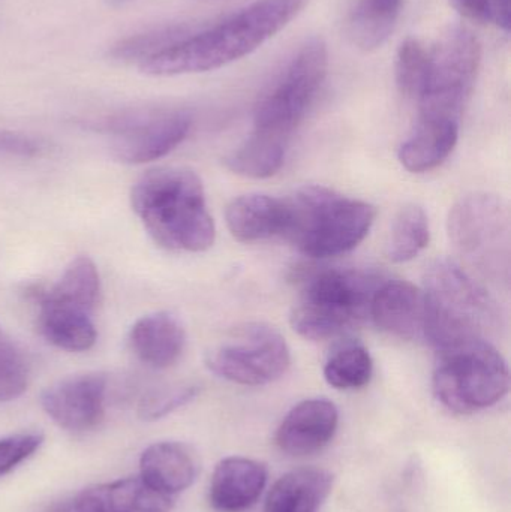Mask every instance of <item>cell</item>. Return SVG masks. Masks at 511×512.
<instances>
[{
    "label": "cell",
    "instance_id": "6da1fadb",
    "mask_svg": "<svg viewBox=\"0 0 511 512\" xmlns=\"http://www.w3.org/2000/svg\"><path fill=\"white\" fill-rule=\"evenodd\" d=\"M308 2L255 0L221 23L195 30L138 68L150 77H177L224 68L278 35Z\"/></svg>",
    "mask_w": 511,
    "mask_h": 512
},
{
    "label": "cell",
    "instance_id": "7a4b0ae2",
    "mask_svg": "<svg viewBox=\"0 0 511 512\" xmlns=\"http://www.w3.org/2000/svg\"><path fill=\"white\" fill-rule=\"evenodd\" d=\"M131 204L149 236L167 251L200 254L215 243L203 182L188 168L147 171L132 188Z\"/></svg>",
    "mask_w": 511,
    "mask_h": 512
},
{
    "label": "cell",
    "instance_id": "3957f363",
    "mask_svg": "<svg viewBox=\"0 0 511 512\" xmlns=\"http://www.w3.org/2000/svg\"><path fill=\"white\" fill-rule=\"evenodd\" d=\"M425 330L437 352L497 336L503 316L497 301L458 262L437 259L423 280Z\"/></svg>",
    "mask_w": 511,
    "mask_h": 512
},
{
    "label": "cell",
    "instance_id": "277c9868",
    "mask_svg": "<svg viewBox=\"0 0 511 512\" xmlns=\"http://www.w3.org/2000/svg\"><path fill=\"white\" fill-rule=\"evenodd\" d=\"M386 280L359 268L323 267L303 280L291 310L294 331L309 340L342 336L369 318L372 298Z\"/></svg>",
    "mask_w": 511,
    "mask_h": 512
},
{
    "label": "cell",
    "instance_id": "5b68a950",
    "mask_svg": "<svg viewBox=\"0 0 511 512\" xmlns=\"http://www.w3.org/2000/svg\"><path fill=\"white\" fill-rule=\"evenodd\" d=\"M285 239L314 259L353 251L371 231L375 207L324 186H305L287 198Z\"/></svg>",
    "mask_w": 511,
    "mask_h": 512
},
{
    "label": "cell",
    "instance_id": "8992f818",
    "mask_svg": "<svg viewBox=\"0 0 511 512\" xmlns=\"http://www.w3.org/2000/svg\"><path fill=\"white\" fill-rule=\"evenodd\" d=\"M329 69V51L323 39H308L288 60L278 77L258 98L252 134L290 143L320 93Z\"/></svg>",
    "mask_w": 511,
    "mask_h": 512
},
{
    "label": "cell",
    "instance_id": "52a82bcc",
    "mask_svg": "<svg viewBox=\"0 0 511 512\" xmlns=\"http://www.w3.org/2000/svg\"><path fill=\"white\" fill-rule=\"evenodd\" d=\"M511 218L503 198L465 195L450 210L449 236L456 252L492 285L509 288Z\"/></svg>",
    "mask_w": 511,
    "mask_h": 512
},
{
    "label": "cell",
    "instance_id": "ba28073f",
    "mask_svg": "<svg viewBox=\"0 0 511 512\" xmlns=\"http://www.w3.org/2000/svg\"><path fill=\"white\" fill-rule=\"evenodd\" d=\"M432 385L435 396L449 411L474 414L507 396L509 366L492 342L465 343L438 352Z\"/></svg>",
    "mask_w": 511,
    "mask_h": 512
},
{
    "label": "cell",
    "instance_id": "9c48e42d",
    "mask_svg": "<svg viewBox=\"0 0 511 512\" xmlns=\"http://www.w3.org/2000/svg\"><path fill=\"white\" fill-rule=\"evenodd\" d=\"M482 65V45L467 27L447 29L429 48L425 89L420 95V116L461 122Z\"/></svg>",
    "mask_w": 511,
    "mask_h": 512
},
{
    "label": "cell",
    "instance_id": "30bf717a",
    "mask_svg": "<svg viewBox=\"0 0 511 512\" xmlns=\"http://www.w3.org/2000/svg\"><path fill=\"white\" fill-rule=\"evenodd\" d=\"M206 364L210 372L225 381L260 387L287 373L291 354L278 330L261 322H249L234 328L224 342L210 349Z\"/></svg>",
    "mask_w": 511,
    "mask_h": 512
},
{
    "label": "cell",
    "instance_id": "8fae6325",
    "mask_svg": "<svg viewBox=\"0 0 511 512\" xmlns=\"http://www.w3.org/2000/svg\"><path fill=\"white\" fill-rule=\"evenodd\" d=\"M192 128L182 108H144L108 117L99 125L113 137V152L126 164H147L173 152Z\"/></svg>",
    "mask_w": 511,
    "mask_h": 512
},
{
    "label": "cell",
    "instance_id": "7c38bea8",
    "mask_svg": "<svg viewBox=\"0 0 511 512\" xmlns=\"http://www.w3.org/2000/svg\"><path fill=\"white\" fill-rule=\"evenodd\" d=\"M107 385V376L102 373L68 376L45 388L42 409L68 432H89L104 420Z\"/></svg>",
    "mask_w": 511,
    "mask_h": 512
},
{
    "label": "cell",
    "instance_id": "4fadbf2b",
    "mask_svg": "<svg viewBox=\"0 0 511 512\" xmlns=\"http://www.w3.org/2000/svg\"><path fill=\"white\" fill-rule=\"evenodd\" d=\"M339 412L327 399H308L297 403L279 424L276 445L291 457L320 453L335 438Z\"/></svg>",
    "mask_w": 511,
    "mask_h": 512
},
{
    "label": "cell",
    "instance_id": "5bb4252c",
    "mask_svg": "<svg viewBox=\"0 0 511 512\" xmlns=\"http://www.w3.org/2000/svg\"><path fill=\"white\" fill-rule=\"evenodd\" d=\"M369 318L380 330L399 339L413 340L423 337V292L405 280L386 279L372 298Z\"/></svg>",
    "mask_w": 511,
    "mask_h": 512
},
{
    "label": "cell",
    "instance_id": "9a60e30c",
    "mask_svg": "<svg viewBox=\"0 0 511 512\" xmlns=\"http://www.w3.org/2000/svg\"><path fill=\"white\" fill-rule=\"evenodd\" d=\"M267 468L257 460L227 457L216 465L209 487V501L218 512L251 510L263 495Z\"/></svg>",
    "mask_w": 511,
    "mask_h": 512
},
{
    "label": "cell",
    "instance_id": "2e32d148",
    "mask_svg": "<svg viewBox=\"0 0 511 512\" xmlns=\"http://www.w3.org/2000/svg\"><path fill=\"white\" fill-rule=\"evenodd\" d=\"M173 504V496L158 492L141 477L89 487L74 499L77 512H170Z\"/></svg>",
    "mask_w": 511,
    "mask_h": 512
},
{
    "label": "cell",
    "instance_id": "e0dca14e",
    "mask_svg": "<svg viewBox=\"0 0 511 512\" xmlns=\"http://www.w3.org/2000/svg\"><path fill=\"white\" fill-rule=\"evenodd\" d=\"M185 346V327L170 312L143 316L129 331V348L141 363L152 369L174 366L182 357Z\"/></svg>",
    "mask_w": 511,
    "mask_h": 512
},
{
    "label": "cell",
    "instance_id": "ac0fdd59",
    "mask_svg": "<svg viewBox=\"0 0 511 512\" xmlns=\"http://www.w3.org/2000/svg\"><path fill=\"white\" fill-rule=\"evenodd\" d=\"M198 472L197 454L182 442H156L141 454L140 477L153 489L173 498L195 483Z\"/></svg>",
    "mask_w": 511,
    "mask_h": 512
},
{
    "label": "cell",
    "instance_id": "d6986e66",
    "mask_svg": "<svg viewBox=\"0 0 511 512\" xmlns=\"http://www.w3.org/2000/svg\"><path fill=\"white\" fill-rule=\"evenodd\" d=\"M231 236L242 243L284 237L288 227L287 198L249 194L231 201L225 212Z\"/></svg>",
    "mask_w": 511,
    "mask_h": 512
},
{
    "label": "cell",
    "instance_id": "ffe728a7",
    "mask_svg": "<svg viewBox=\"0 0 511 512\" xmlns=\"http://www.w3.org/2000/svg\"><path fill=\"white\" fill-rule=\"evenodd\" d=\"M38 327L48 343L68 352L89 351L98 336L92 312L47 292L39 295Z\"/></svg>",
    "mask_w": 511,
    "mask_h": 512
},
{
    "label": "cell",
    "instance_id": "44dd1931",
    "mask_svg": "<svg viewBox=\"0 0 511 512\" xmlns=\"http://www.w3.org/2000/svg\"><path fill=\"white\" fill-rule=\"evenodd\" d=\"M458 138L456 120L419 116L416 128L399 149V161L410 173H429L452 155Z\"/></svg>",
    "mask_w": 511,
    "mask_h": 512
},
{
    "label": "cell",
    "instance_id": "7402d4cb",
    "mask_svg": "<svg viewBox=\"0 0 511 512\" xmlns=\"http://www.w3.org/2000/svg\"><path fill=\"white\" fill-rule=\"evenodd\" d=\"M332 489L333 475L326 469H294L273 484L263 512H318Z\"/></svg>",
    "mask_w": 511,
    "mask_h": 512
},
{
    "label": "cell",
    "instance_id": "603a6c76",
    "mask_svg": "<svg viewBox=\"0 0 511 512\" xmlns=\"http://www.w3.org/2000/svg\"><path fill=\"white\" fill-rule=\"evenodd\" d=\"M405 0H356L347 18L350 41L362 51L383 47L395 32Z\"/></svg>",
    "mask_w": 511,
    "mask_h": 512
},
{
    "label": "cell",
    "instance_id": "cb8c5ba5",
    "mask_svg": "<svg viewBox=\"0 0 511 512\" xmlns=\"http://www.w3.org/2000/svg\"><path fill=\"white\" fill-rule=\"evenodd\" d=\"M195 30L197 29L194 26L185 23L152 27V29L120 39L110 48L108 57L114 62L125 63V65H134L135 63V65L141 66L182 39L188 38Z\"/></svg>",
    "mask_w": 511,
    "mask_h": 512
},
{
    "label": "cell",
    "instance_id": "d4e9b609",
    "mask_svg": "<svg viewBox=\"0 0 511 512\" xmlns=\"http://www.w3.org/2000/svg\"><path fill=\"white\" fill-rule=\"evenodd\" d=\"M374 361L359 340H342L324 363V379L336 390H359L371 381Z\"/></svg>",
    "mask_w": 511,
    "mask_h": 512
},
{
    "label": "cell",
    "instance_id": "484cf974",
    "mask_svg": "<svg viewBox=\"0 0 511 512\" xmlns=\"http://www.w3.org/2000/svg\"><path fill=\"white\" fill-rule=\"evenodd\" d=\"M287 147V144L279 141L251 134L225 158V165L239 176L267 179L281 170Z\"/></svg>",
    "mask_w": 511,
    "mask_h": 512
},
{
    "label": "cell",
    "instance_id": "4316f807",
    "mask_svg": "<svg viewBox=\"0 0 511 512\" xmlns=\"http://www.w3.org/2000/svg\"><path fill=\"white\" fill-rule=\"evenodd\" d=\"M431 240L429 219L416 204L399 210L390 231L387 254L393 262H408L425 251Z\"/></svg>",
    "mask_w": 511,
    "mask_h": 512
},
{
    "label": "cell",
    "instance_id": "83f0119b",
    "mask_svg": "<svg viewBox=\"0 0 511 512\" xmlns=\"http://www.w3.org/2000/svg\"><path fill=\"white\" fill-rule=\"evenodd\" d=\"M45 292L57 300L68 301L93 312L101 292V279L95 262L87 256L72 259L60 279Z\"/></svg>",
    "mask_w": 511,
    "mask_h": 512
},
{
    "label": "cell",
    "instance_id": "f1b7e54d",
    "mask_svg": "<svg viewBox=\"0 0 511 512\" xmlns=\"http://www.w3.org/2000/svg\"><path fill=\"white\" fill-rule=\"evenodd\" d=\"M429 68V48L419 39L407 38L399 45L395 77L399 92L411 101H419L425 89Z\"/></svg>",
    "mask_w": 511,
    "mask_h": 512
},
{
    "label": "cell",
    "instance_id": "f546056e",
    "mask_svg": "<svg viewBox=\"0 0 511 512\" xmlns=\"http://www.w3.org/2000/svg\"><path fill=\"white\" fill-rule=\"evenodd\" d=\"M30 369L23 349L0 328V402H12L29 387Z\"/></svg>",
    "mask_w": 511,
    "mask_h": 512
},
{
    "label": "cell",
    "instance_id": "4dcf8cb0",
    "mask_svg": "<svg viewBox=\"0 0 511 512\" xmlns=\"http://www.w3.org/2000/svg\"><path fill=\"white\" fill-rule=\"evenodd\" d=\"M197 394L198 388L194 385H177L150 391L138 405V417L143 421L161 420L176 409L188 405Z\"/></svg>",
    "mask_w": 511,
    "mask_h": 512
},
{
    "label": "cell",
    "instance_id": "1f68e13d",
    "mask_svg": "<svg viewBox=\"0 0 511 512\" xmlns=\"http://www.w3.org/2000/svg\"><path fill=\"white\" fill-rule=\"evenodd\" d=\"M41 433H17L0 439V477L14 471L41 448Z\"/></svg>",
    "mask_w": 511,
    "mask_h": 512
},
{
    "label": "cell",
    "instance_id": "d6a6232c",
    "mask_svg": "<svg viewBox=\"0 0 511 512\" xmlns=\"http://www.w3.org/2000/svg\"><path fill=\"white\" fill-rule=\"evenodd\" d=\"M44 141L18 132L0 131V155L32 158L45 152Z\"/></svg>",
    "mask_w": 511,
    "mask_h": 512
},
{
    "label": "cell",
    "instance_id": "836d02e7",
    "mask_svg": "<svg viewBox=\"0 0 511 512\" xmlns=\"http://www.w3.org/2000/svg\"><path fill=\"white\" fill-rule=\"evenodd\" d=\"M510 0H495L494 23L509 32L511 26Z\"/></svg>",
    "mask_w": 511,
    "mask_h": 512
},
{
    "label": "cell",
    "instance_id": "e575fe53",
    "mask_svg": "<svg viewBox=\"0 0 511 512\" xmlns=\"http://www.w3.org/2000/svg\"><path fill=\"white\" fill-rule=\"evenodd\" d=\"M45 512H77V510H75L74 501H65L53 505V507L48 508Z\"/></svg>",
    "mask_w": 511,
    "mask_h": 512
},
{
    "label": "cell",
    "instance_id": "d590c367",
    "mask_svg": "<svg viewBox=\"0 0 511 512\" xmlns=\"http://www.w3.org/2000/svg\"><path fill=\"white\" fill-rule=\"evenodd\" d=\"M111 8H123V6L129 5V3L135 2V0H104Z\"/></svg>",
    "mask_w": 511,
    "mask_h": 512
}]
</instances>
